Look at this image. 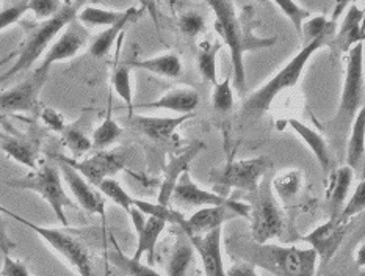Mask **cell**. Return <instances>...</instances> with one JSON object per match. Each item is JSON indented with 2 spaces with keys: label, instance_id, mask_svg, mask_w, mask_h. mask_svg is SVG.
<instances>
[{
  "label": "cell",
  "instance_id": "6da1fadb",
  "mask_svg": "<svg viewBox=\"0 0 365 276\" xmlns=\"http://www.w3.org/2000/svg\"><path fill=\"white\" fill-rule=\"evenodd\" d=\"M332 36L334 35L324 34L319 38L312 39V41L306 43L303 49H301L295 57L285 63V65L277 71L269 81H267L256 91H252L242 104V110H240L242 124L257 123L260 118L268 112L269 107L273 104V101L279 96L281 93L295 88L301 76L304 73L309 60H311L312 55L315 52H319L322 47L331 44Z\"/></svg>",
  "mask_w": 365,
  "mask_h": 276
},
{
  "label": "cell",
  "instance_id": "7a4b0ae2",
  "mask_svg": "<svg viewBox=\"0 0 365 276\" xmlns=\"http://www.w3.org/2000/svg\"><path fill=\"white\" fill-rule=\"evenodd\" d=\"M209 8L215 14V30L223 43L231 51L232 61V85L243 94L246 91L245 52L269 47L276 43V38H256L251 34V27L239 18L232 2H217L210 0Z\"/></svg>",
  "mask_w": 365,
  "mask_h": 276
},
{
  "label": "cell",
  "instance_id": "3957f363",
  "mask_svg": "<svg viewBox=\"0 0 365 276\" xmlns=\"http://www.w3.org/2000/svg\"><path fill=\"white\" fill-rule=\"evenodd\" d=\"M243 261L274 276H317L319 259L311 248L282 247L273 243H251L243 251Z\"/></svg>",
  "mask_w": 365,
  "mask_h": 276
},
{
  "label": "cell",
  "instance_id": "277c9868",
  "mask_svg": "<svg viewBox=\"0 0 365 276\" xmlns=\"http://www.w3.org/2000/svg\"><path fill=\"white\" fill-rule=\"evenodd\" d=\"M82 6L83 4L81 2L61 4L60 11L53 18L41 22L31 30L19 47L18 58H16L14 65L0 77V82H5L16 74L22 73V71H27L34 66L38 58H41V55L47 52L51 44L55 41V38L65 30L68 24L77 19V13L81 11Z\"/></svg>",
  "mask_w": 365,
  "mask_h": 276
},
{
  "label": "cell",
  "instance_id": "5b68a950",
  "mask_svg": "<svg viewBox=\"0 0 365 276\" xmlns=\"http://www.w3.org/2000/svg\"><path fill=\"white\" fill-rule=\"evenodd\" d=\"M346 53L342 94L334 120L331 121L332 128L339 133L350 131L356 115L364 108V43L353 46Z\"/></svg>",
  "mask_w": 365,
  "mask_h": 276
},
{
  "label": "cell",
  "instance_id": "8992f818",
  "mask_svg": "<svg viewBox=\"0 0 365 276\" xmlns=\"http://www.w3.org/2000/svg\"><path fill=\"white\" fill-rule=\"evenodd\" d=\"M5 184L11 188H18V190H30L38 193L52 208L58 222L63 226H68L65 209L76 208V204L65 192L60 170L55 165L44 163L41 168L34 170L30 175L19 179L6 180Z\"/></svg>",
  "mask_w": 365,
  "mask_h": 276
},
{
  "label": "cell",
  "instance_id": "52a82bcc",
  "mask_svg": "<svg viewBox=\"0 0 365 276\" xmlns=\"http://www.w3.org/2000/svg\"><path fill=\"white\" fill-rule=\"evenodd\" d=\"M0 212L10 215L16 222L22 223L24 226L30 228L31 231L36 232L39 237H41L47 245H51L60 256H63L66 261L71 264L73 269L81 276H96V272H94V264L90 255V250L86 248L83 243L76 239L74 235H71L69 232L58 230V228H49V226H39L29 222V220L22 218L19 215L13 214V212L6 210L4 208H0Z\"/></svg>",
  "mask_w": 365,
  "mask_h": 276
},
{
  "label": "cell",
  "instance_id": "ba28073f",
  "mask_svg": "<svg viewBox=\"0 0 365 276\" xmlns=\"http://www.w3.org/2000/svg\"><path fill=\"white\" fill-rule=\"evenodd\" d=\"M252 195V204H250L251 240L264 245L282 235L284 214L279 201L274 198L272 184L267 179L262 180L259 190Z\"/></svg>",
  "mask_w": 365,
  "mask_h": 276
},
{
  "label": "cell",
  "instance_id": "9c48e42d",
  "mask_svg": "<svg viewBox=\"0 0 365 276\" xmlns=\"http://www.w3.org/2000/svg\"><path fill=\"white\" fill-rule=\"evenodd\" d=\"M273 162L265 155L245 160H232L223 168L212 171V183L215 188H237V190L256 193Z\"/></svg>",
  "mask_w": 365,
  "mask_h": 276
},
{
  "label": "cell",
  "instance_id": "30bf717a",
  "mask_svg": "<svg viewBox=\"0 0 365 276\" xmlns=\"http://www.w3.org/2000/svg\"><path fill=\"white\" fill-rule=\"evenodd\" d=\"M127 157H129L127 149L118 148L112 149V151L104 149V151L93 154L85 160L71 159V157L66 155H55V159L68 163L78 175L83 176L85 180H88L93 187L98 188L102 180L113 179L118 173L124 170Z\"/></svg>",
  "mask_w": 365,
  "mask_h": 276
},
{
  "label": "cell",
  "instance_id": "8fae6325",
  "mask_svg": "<svg viewBox=\"0 0 365 276\" xmlns=\"http://www.w3.org/2000/svg\"><path fill=\"white\" fill-rule=\"evenodd\" d=\"M243 217L250 220V204H240L239 208L232 206H212L197 209L193 215L185 217L184 223L179 228L187 235V239L197 237V235L209 234L212 231L223 228L229 220Z\"/></svg>",
  "mask_w": 365,
  "mask_h": 276
},
{
  "label": "cell",
  "instance_id": "7c38bea8",
  "mask_svg": "<svg viewBox=\"0 0 365 276\" xmlns=\"http://www.w3.org/2000/svg\"><path fill=\"white\" fill-rule=\"evenodd\" d=\"M86 43H88V30L77 19H74L73 22L68 24L65 30L61 31V35L55 38V41L47 49L41 65L35 71L43 74H49L52 65L76 57L83 49Z\"/></svg>",
  "mask_w": 365,
  "mask_h": 276
},
{
  "label": "cell",
  "instance_id": "4fadbf2b",
  "mask_svg": "<svg viewBox=\"0 0 365 276\" xmlns=\"http://www.w3.org/2000/svg\"><path fill=\"white\" fill-rule=\"evenodd\" d=\"M47 76L34 71V74L27 77L13 88L0 91V113H34L38 107V98L41 93Z\"/></svg>",
  "mask_w": 365,
  "mask_h": 276
},
{
  "label": "cell",
  "instance_id": "5bb4252c",
  "mask_svg": "<svg viewBox=\"0 0 365 276\" xmlns=\"http://www.w3.org/2000/svg\"><path fill=\"white\" fill-rule=\"evenodd\" d=\"M170 203H174L180 208H212V206H232L239 208L242 203L229 200L227 196H221L217 192L204 190L190 176V173H182L176 187L171 193Z\"/></svg>",
  "mask_w": 365,
  "mask_h": 276
},
{
  "label": "cell",
  "instance_id": "9a60e30c",
  "mask_svg": "<svg viewBox=\"0 0 365 276\" xmlns=\"http://www.w3.org/2000/svg\"><path fill=\"white\" fill-rule=\"evenodd\" d=\"M351 223H340L337 220H328L327 223L317 226L314 231L306 234L303 240L309 243V248L319 259L320 267L327 265L342 247V243L350 231Z\"/></svg>",
  "mask_w": 365,
  "mask_h": 276
},
{
  "label": "cell",
  "instance_id": "2e32d148",
  "mask_svg": "<svg viewBox=\"0 0 365 276\" xmlns=\"http://www.w3.org/2000/svg\"><path fill=\"white\" fill-rule=\"evenodd\" d=\"M129 217L137 232V250L132 256L133 261H141L143 255L148 256V265H153L155 261V247L160 239L166 223L160 218L143 215L137 208H132Z\"/></svg>",
  "mask_w": 365,
  "mask_h": 276
},
{
  "label": "cell",
  "instance_id": "e0dca14e",
  "mask_svg": "<svg viewBox=\"0 0 365 276\" xmlns=\"http://www.w3.org/2000/svg\"><path fill=\"white\" fill-rule=\"evenodd\" d=\"M58 165L60 175L66 180L69 190L74 195L78 206L85 209L86 212H90L93 215L106 218V200L102 198V195L88 183V180H85L83 176L78 175L73 167H69L68 163L58 160Z\"/></svg>",
  "mask_w": 365,
  "mask_h": 276
},
{
  "label": "cell",
  "instance_id": "ac0fdd59",
  "mask_svg": "<svg viewBox=\"0 0 365 276\" xmlns=\"http://www.w3.org/2000/svg\"><path fill=\"white\" fill-rule=\"evenodd\" d=\"M205 149L204 141H195V143L185 148L184 151L178 155H170L168 162L165 163V173H163V183L160 187V193H158V204H163V206H168L171 193L176 187L179 178L182 173L188 171L190 163H192L197 155H200Z\"/></svg>",
  "mask_w": 365,
  "mask_h": 276
},
{
  "label": "cell",
  "instance_id": "d6986e66",
  "mask_svg": "<svg viewBox=\"0 0 365 276\" xmlns=\"http://www.w3.org/2000/svg\"><path fill=\"white\" fill-rule=\"evenodd\" d=\"M221 239H223V228L188 239L195 253L201 259L204 276H226L223 255H221Z\"/></svg>",
  "mask_w": 365,
  "mask_h": 276
},
{
  "label": "cell",
  "instance_id": "ffe728a7",
  "mask_svg": "<svg viewBox=\"0 0 365 276\" xmlns=\"http://www.w3.org/2000/svg\"><path fill=\"white\" fill-rule=\"evenodd\" d=\"M195 115H179L171 118H160V116H135L130 120L133 128H137L138 132L148 137L155 143H165L170 141L173 133L176 132L185 121L192 120Z\"/></svg>",
  "mask_w": 365,
  "mask_h": 276
},
{
  "label": "cell",
  "instance_id": "44dd1931",
  "mask_svg": "<svg viewBox=\"0 0 365 276\" xmlns=\"http://www.w3.org/2000/svg\"><path fill=\"white\" fill-rule=\"evenodd\" d=\"M364 10L358 5L350 4L344 16L342 22L336 29V34L332 36V47L339 52H348L353 46L364 43Z\"/></svg>",
  "mask_w": 365,
  "mask_h": 276
},
{
  "label": "cell",
  "instance_id": "7402d4cb",
  "mask_svg": "<svg viewBox=\"0 0 365 276\" xmlns=\"http://www.w3.org/2000/svg\"><path fill=\"white\" fill-rule=\"evenodd\" d=\"M201 96L192 86H178L162 94L160 98L146 104H140L138 108H162L171 110L179 115H192L200 107Z\"/></svg>",
  "mask_w": 365,
  "mask_h": 276
},
{
  "label": "cell",
  "instance_id": "603a6c76",
  "mask_svg": "<svg viewBox=\"0 0 365 276\" xmlns=\"http://www.w3.org/2000/svg\"><path fill=\"white\" fill-rule=\"evenodd\" d=\"M285 124L297 133V136L304 141L307 148L311 149V153L315 155L317 162L320 163L322 170L324 171V175H331L334 171V157H332L331 148L328 145V141L324 140L320 132L314 131L312 128H309L307 124L301 123L298 120H287Z\"/></svg>",
  "mask_w": 365,
  "mask_h": 276
},
{
  "label": "cell",
  "instance_id": "cb8c5ba5",
  "mask_svg": "<svg viewBox=\"0 0 365 276\" xmlns=\"http://www.w3.org/2000/svg\"><path fill=\"white\" fill-rule=\"evenodd\" d=\"M354 171L342 165V167L336 168L329 175V187L327 192V201L329 206V220H337L340 212L344 209V204L346 203L348 193H350V187L353 184Z\"/></svg>",
  "mask_w": 365,
  "mask_h": 276
},
{
  "label": "cell",
  "instance_id": "d4e9b609",
  "mask_svg": "<svg viewBox=\"0 0 365 276\" xmlns=\"http://www.w3.org/2000/svg\"><path fill=\"white\" fill-rule=\"evenodd\" d=\"M140 14H141V10H138V8H135V6L127 8L121 21H118L115 26L107 27L104 31H101V34L93 39L91 46H90V53L93 55V57L94 58L107 57L110 51H112V47L115 46L118 36H121L124 29L129 26L130 22L137 19Z\"/></svg>",
  "mask_w": 365,
  "mask_h": 276
},
{
  "label": "cell",
  "instance_id": "484cf974",
  "mask_svg": "<svg viewBox=\"0 0 365 276\" xmlns=\"http://www.w3.org/2000/svg\"><path fill=\"white\" fill-rule=\"evenodd\" d=\"M127 65L130 68H140V69L149 71V73L165 77V78H178L179 76H182V71H184L180 57L174 52L162 53V55H157V57H149V58L129 60L127 61Z\"/></svg>",
  "mask_w": 365,
  "mask_h": 276
},
{
  "label": "cell",
  "instance_id": "4316f807",
  "mask_svg": "<svg viewBox=\"0 0 365 276\" xmlns=\"http://www.w3.org/2000/svg\"><path fill=\"white\" fill-rule=\"evenodd\" d=\"M0 149H2L10 159L24 165V167H29L30 170H36L38 149L34 143H31V141L0 133Z\"/></svg>",
  "mask_w": 365,
  "mask_h": 276
},
{
  "label": "cell",
  "instance_id": "83f0119b",
  "mask_svg": "<svg viewBox=\"0 0 365 276\" xmlns=\"http://www.w3.org/2000/svg\"><path fill=\"white\" fill-rule=\"evenodd\" d=\"M365 153V110L356 115L350 128V137L346 143V167L358 171L362 167Z\"/></svg>",
  "mask_w": 365,
  "mask_h": 276
},
{
  "label": "cell",
  "instance_id": "f1b7e54d",
  "mask_svg": "<svg viewBox=\"0 0 365 276\" xmlns=\"http://www.w3.org/2000/svg\"><path fill=\"white\" fill-rule=\"evenodd\" d=\"M303 185V176L298 170H287L279 173L273 180L272 190L274 198L284 204H289L297 198Z\"/></svg>",
  "mask_w": 365,
  "mask_h": 276
},
{
  "label": "cell",
  "instance_id": "f546056e",
  "mask_svg": "<svg viewBox=\"0 0 365 276\" xmlns=\"http://www.w3.org/2000/svg\"><path fill=\"white\" fill-rule=\"evenodd\" d=\"M112 245H113V250L108 251V261L112 262L116 269H120L121 272H124L127 276H163L158 273L157 270H154L153 267L148 265V264H143L141 261H133L132 257L125 256L121 248L118 247V243L115 240V237L112 235Z\"/></svg>",
  "mask_w": 365,
  "mask_h": 276
},
{
  "label": "cell",
  "instance_id": "4dcf8cb0",
  "mask_svg": "<svg viewBox=\"0 0 365 276\" xmlns=\"http://www.w3.org/2000/svg\"><path fill=\"white\" fill-rule=\"evenodd\" d=\"M125 11V10H124ZM124 11L107 10V8L83 5L77 13V21L83 27H112L118 21L123 19Z\"/></svg>",
  "mask_w": 365,
  "mask_h": 276
},
{
  "label": "cell",
  "instance_id": "1f68e13d",
  "mask_svg": "<svg viewBox=\"0 0 365 276\" xmlns=\"http://www.w3.org/2000/svg\"><path fill=\"white\" fill-rule=\"evenodd\" d=\"M220 43H202L200 46V51H197V57H196V65L197 71H200L201 77L205 82L215 85L217 76H218V69H217V60H218V53L221 49Z\"/></svg>",
  "mask_w": 365,
  "mask_h": 276
},
{
  "label": "cell",
  "instance_id": "d6a6232c",
  "mask_svg": "<svg viewBox=\"0 0 365 276\" xmlns=\"http://www.w3.org/2000/svg\"><path fill=\"white\" fill-rule=\"evenodd\" d=\"M121 136H123V128L113 120L112 107H108L106 120L102 121L96 128V131L93 132V138H91L93 148L104 151V149H108L110 146L115 145L116 141L121 138Z\"/></svg>",
  "mask_w": 365,
  "mask_h": 276
},
{
  "label": "cell",
  "instance_id": "836d02e7",
  "mask_svg": "<svg viewBox=\"0 0 365 276\" xmlns=\"http://www.w3.org/2000/svg\"><path fill=\"white\" fill-rule=\"evenodd\" d=\"M130 66L127 61L116 63V66L112 73V86L115 93L120 96L127 108H129L130 116L133 115V86H132V73Z\"/></svg>",
  "mask_w": 365,
  "mask_h": 276
},
{
  "label": "cell",
  "instance_id": "e575fe53",
  "mask_svg": "<svg viewBox=\"0 0 365 276\" xmlns=\"http://www.w3.org/2000/svg\"><path fill=\"white\" fill-rule=\"evenodd\" d=\"M195 261V250L190 240L179 242L170 256L166 273L168 276H187L190 265Z\"/></svg>",
  "mask_w": 365,
  "mask_h": 276
},
{
  "label": "cell",
  "instance_id": "d590c367",
  "mask_svg": "<svg viewBox=\"0 0 365 276\" xmlns=\"http://www.w3.org/2000/svg\"><path fill=\"white\" fill-rule=\"evenodd\" d=\"M133 208H137L143 215L163 220L166 225L180 226L185 220L184 214H180L179 210H174L170 206H163V204H158V203H149V201L133 198Z\"/></svg>",
  "mask_w": 365,
  "mask_h": 276
},
{
  "label": "cell",
  "instance_id": "8d00e7d4",
  "mask_svg": "<svg viewBox=\"0 0 365 276\" xmlns=\"http://www.w3.org/2000/svg\"><path fill=\"white\" fill-rule=\"evenodd\" d=\"M232 77L229 76L225 81L217 82L213 86L212 93V106L217 113L226 115L234 107V88H232Z\"/></svg>",
  "mask_w": 365,
  "mask_h": 276
},
{
  "label": "cell",
  "instance_id": "74e56055",
  "mask_svg": "<svg viewBox=\"0 0 365 276\" xmlns=\"http://www.w3.org/2000/svg\"><path fill=\"white\" fill-rule=\"evenodd\" d=\"M63 143L69 149L73 155L81 157L93 149L91 140L85 136V132L77 128V126H66L65 131L61 132Z\"/></svg>",
  "mask_w": 365,
  "mask_h": 276
},
{
  "label": "cell",
  "instance_id": "f35d334b",
  "mask_svg": "<svg viewBox=\"0 0 365 276\" xmlns=\"http://www.w3.org/2000/svg\"><path fill=\"white\" fill-rule=\"evenodd\" d=\"M98 190L101 195L107 196L110 201H113L116 206L124 209L127 214H129L130 209L133 208V196L127 193L116 179L102 180V183L98 185Z\"/></svg>",
  "mask_w": 365,
  "mask_h": 276
},
{
  "label": "cell",
  "instance_id": "ab89813d",
  "mask_svg": "<svg viewBox=\"0 0 365 276\" xmlns=\"http://www.w3.org/2000/svg\"><path fill=\"white\" fill-rule=\"evenodd\" d=\"M274 5L279 8L285 18L292 22V26H293V29H295L297 35L301 36V31H303V24L307 19L312 18V13L306 10L304 6H301L295 2H290V0H276Z\"/></svg>",
  "mask_w": 365,
  "mask_h": 276
},
{
  "label": "cell",
  "instance_id": "60d3db41",
  "mask_svg": "<svg viewBox=\"0 0 365 276\" xmlns=\"http://www.w3.org/2000/svg\"><path fill=\"white\" fill-rule=\"evenodd\" d=\"M365 209V183L361 180L356 187L354 193L351 195V198L345 203V206L340 212V215L337 217V222L340 223H351L353 218L361 215Z\"/></svg>",
  "mask_w": 365,
  "mask_h": 276
},
{
  "label": "cell",
  "instance_id": "b9f144b4",
  "mask_svg": "<svg viewBox=\"0 0 365 276\" xmlns=\"http://www.w3.org/2000/svg\"><path fill=\"white\" fill-rule=\"evenodd\" d=\"M205 27V18L197 11L184 13L179 18V29L188 38H196Z\"/></svg>",
  "mask_w": 365,
  "mask_h": 276
},
{
  "label": "cell",
  "instance_id": "7bdbcfd3",
  "mask_svg": "<svg viewBox=\"0 0 365 276\" xmlns=\"http://www.w3.org/2000/svg\"><path fill=\"white\" fill-rule=\"evenodd\" d=\"M29 11V2H14L0 10V31L18 22Z\"/></svg>",
  "mask_w": 365,
  "mask_h": 276
},
{
  "label": "cell",
  "instance_id": "ee69618b",
  "mask_svg": "<svg viewBox=\"0 0 365 276\" xmlns=\"http://www.w3.org/2000/svg\"><path fill=\"white\" fill-rule=\"evenodd\" d=\"M61 4L57 0H31L29 2V11L36 16L38 21H47L60 11Z\"/></svg>",
  "mask_w": 365,
  "mask_h": 276
},
{
  "label": "cell",
  "instance_id": "f6af8a7d",
  "mask_svg": "<svg viewBox=\"0 0 365 276\" xmlns=\"http://www.w3.org/2000/svg\"><path fill=\"white\" fill-rule=\"evenodd\" d=\"M0 276H30L27 265L11 257L10 255H4V264Z\"/></svg>",
  "mask_w": 365,
  "mask_h": 276
},
{
  "label": "cell",
  "instance_id": "bcb514c9",
  "mask_svg": "<svg viewBox=\"0 0 365 276\" xmlns=\"http://www.w3.org/2000/svg\"><path fill=\"white\" fill-rule=\"evenodd\" d=\"M41 120L43 123L47 126V128L52 129L53 132H63L66 128V123H65V118H63L57 110H53L51 107H46L43 108L41 112Z\"/></svg>",
  "mask_w": 365,
  "mask_h": 276
},
{
  "label": "cell",
  "instance_id": "7dc6e473",
  "mask_svg": "<svg viewBox=\"0 0 365 276\" xmlns=\"http://www.w3.org/2000/svg\"><path fill=\"white\" fill-rule=\"evenodd\" d=\"M226 276H259L256 267L248 264V262H237L231 269L226 270Z\"/></svg>",
  "mask_w": 365,
  "mask_h": 276
},
{
  "label": "cell",
  "instance_id": "c3c4849f",
  "mask_svg": "<svg viewBox=\"0 0 365 276\" xmlns=\"http://www.w3.org/2000/svg\"><path fill=\"white\" fill-rule=\"evenodd\" d=\"M13 248H14V243L10 240V237H8L4 225L0 222V251H2L4 255H10Z\"/></svg>",
  "mask_w": 365,
  "mask_h": 276
}]
</instances>
